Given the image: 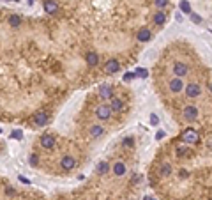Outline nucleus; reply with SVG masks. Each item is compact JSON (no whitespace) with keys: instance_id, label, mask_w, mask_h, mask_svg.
<instances>
[{"instance_id":"f257e3e1","label":"nucleus","mask_w":212,"mask_h":200,"mask_svg":"<svg viewBox=\"0 0 212 200\" xmlns=\"http://www.w3.org/2000/svg\"><path fill=\"white\" fill-rule=\"evenodd\" d=\"M0 200H25V198L21 197L20 191L16 190L14 186H11L7 182V184H4L0 188Z\"/></svg>"},{"instance_id":"f03ea898","label":"nucleus","mask_w":212,"mask_h":200,"mask_svg":"<svg viewBox=\"0 0 212 200\" xmlns=\"http://www.w3.org/2000/svg\"><path fill=\"white\" fill-rule=\"evenodd\" d=\"M32 122H34V126H37V127L46 126V124L50 122V114H48L46 110H39V112H35V114H34Z\"/></svg>"},{"instance_id":"7ed1b4c3","label":"nucleus","mask_w":212,"mask_h":200,"mask_svg":"<svg viewBox=\"0 0 212 200\" xmlns=\"http://www.w3.org/2000/svg\"><path fill=\"white\" fill-rule=\"evenodd\" d=\"M96 115L99 120H110L111 115H113V112H111L110 105H106V103H101V105L96 108Z\"/></svg>"},{"instance_id":"20e7f679","label":"nucleus","mask_w":212,"mask_h":200,"mask_svg":"<svg viewBox=\"0 0 212 200\" xmlns=\"http://www.w3.org/2000/svg\"><path fill=\"white\" fill-rule=\"evenodd\" d=\"M76 165H78V161H76L74 156H71V154H64V156L60 158V168L66 170V172L76 168Z\"/></svg>"},{"instance_id":"39448f33","label":"nucleus","mask_w":212,"mask_h":200,"mask_svg":"<svg viewBox=\"0 0 212 200\" xmlns=\"http://www.w3.org/2000/svg\"><path fill=\"white\" fill-rule=\"evenodd\" d=\"M182 117H184L186 122H194V120L198 119V108L193 106V105H187L184 110H182Z\"/></svg>"},{"instance_id":"423d86ee","label":"nucleus","mask_w":212,"mask_h":200,"mask_svg":"<svg viewBox=\"0 0 212 200\" xmlns=\"http://www.w3.org/2000/svg\"><path fill=\"white\" fill-rule=\"evenodd\" d=\"M184 90H186V96H187V97H191V99L200 97V94H202V87H200V83H196V82L184 85Z\"/></svg>"},{"instance_id":"0eeeda50","label":"nucleus","mask_w":212,"mask_h":200,"mask_svg":"<svg viewBox=\"0 0 212 200\" xmlns=\"http://www.w3.org/2000/svg\"><path fill=\"white\" fill-rule=\"evenodd\" d=\"M182 142L186 144H194V142H200V135L194 127H187L184 133H182Z\"/></svg>"},{"instance_id":"6e6552de","label":"nucleus","mask_w":212,"mask_h":200,"mask_svg":"<svg viewBox=\"0 0 212 200\" xmlns=\"http://www.w3.org/2000/svg\"><path fill=\"white\" fill-rule=\"evenodd\" d=\"M173 74L177 76V78H184L186 74L189 73V66L186 62H180V60H177V62H173Z\"/></svg>"},{"instance_id":"1a4fd4ad","label":"nucleus","mask_w":212,"mask_h":200,"mask_svg":"<svg viewBox=\"0 0 212 200\" xmlns=\"http://www.w3.org/2000/svg\"><path fill=\"white\" fill-rule=\"evenodd\" d=\"M39 144L42 149H55V144H57V138L53 137V135H50V133H44L42 137L39 138Z\"/></svg>"},{"instance_id":"9d476101","label":"nucleus","mask_w":212,"mask_h":200,"mask_svg":"<svg viewBox=\"0 0 212 200\" xmlns=\"http://www.w3.org/2000/svg\"><path fill=\"white\" fill-rule=\"evenodd\" d=\"M104 71L110 74H115L120 71V62L115 59V57H111V59H108L106 60V64H104Z\"/></svg>"},{"instance_id":"9b49d317","label":"nucleus","mask_w":212,"mask_h":200,"mask_svg":"<svg viewBox=\"0 0 212 200\" xmlns=\"http://www.w3.org/2000/svg\"><path fill=\"white\" fill-rule=\"evenodd\" d=\"M168 85H170V90H172L173 94H179V92L184 90V82H182V78H177V76L172 78Z\"/></svg>"},{"instance_id":"f8f14e48","label":"nucleus","mask_w":212,"mask_h":200,"mask_svg":"<svg viewBox=\"0 0 212 200\" xmlns=\"http://www.w3.org/2000/svg\"><path fill=\"white\" fill-rule=\"evenodd\" d=\"M110 101H111V103H110V108H111V112H113V114H120L122 110H124V101H122L120 97L113 96Z\"/></svg>"},{"instance_id":"ddd939ff","label":"nucleus","mask_w":212,"mask_h":200,"mask_svg":"<svg viewBox=\"0 0 212 200\" xmlns=\"http://www.w3.org/2000/svg\"><path fill=\"white\" fill-rule=\"evenodd\" d=\"M113 96L115 94H113V87H111V85L104 83V85L99 87V97H101V99H111Z\"/></svg>"},{"instance_id":"4468645a","label":"nucleus","mask_w":212,"mask_h":200,"mask_svg":"<svg viewBox=\"0 0 212 200\" xmlns=\"http://www.w3.org/2000/svg\"><path fill=\"white\" fill-rule=\"evenodd\" d=\"M89 135H90V138H101L104 135V127L101 124H92V126H89Z\"/></svg>"},{"instance_id":"2eb2a0df","label":"nucleus","mask_w":212,"mask_h":200,"mask_svg":"<svg viewBox=\"0 0 212 200\" xmlns=\"http://www.w3.org/2000/svg\"><path fill=\"white\" fill-rule=\"evenodd\" d=\"M150 37H152V32L147 29V27H143V29H140L138 30V34H136V39L140 42H149L150 41Z\"/></svg>"},{"instance_id":"dca6fc26","label":"nucleus","mask_w":212,"mask_h":200,"mask_svg":"<svg viewBox=\"0 0 212 200\" xmlns=\"http://www.w3.org/2000/svg\"><path fill=\"white\" fill-rule=\"evenodd\" d=\"M44 11H46L48 14H57L59 4H57L55 0H44Z\"/></svg>"},{"instance_id":"f3484780","label":"nucleus","mask_w":212,"mask_h":200,"mask_svg":"<svg viewBox=\"0 0 212 200\" xmlns=\"http://www.w3.org/2000/svg\"><path fill=\"white\" fill-rule=\"evenodd\" d=\"M85 60H87V64H89L90 67H96V66L99 64V55L96 52H89L85 55Z\"/></svg>"},{"instance_id":"a211bd4d","label":"nucleus","mask_w":212,"mask_h":200,"mask_svg":"<svg viewBox=\"0 0 212 200\" xmlns=\"http://www.w3.org/2000/svg\"><path fill=\"white\" fill-rule=\"evenodd\" d=\"M172 172H173L172 165H170V163H166V161H164L163 165H159V170H157V174H159L161 177H168Z\"/></svg>"},{"instance_id":"6ab92c4d","label":"nucleus","mask_w":212,"mask_h":200,"mask_svg":"<svg viewBox=\"0 0 212 200\" xmlns=\"http://www.w3.org/2000/svg\"><path fill=\"white\" fill-rule=\"evenodd\" d=\"M111 170H113V174H115V175H119V177H120V175H126V172H127L126 165H124L122 161H117V163L111 167Z\"/></svg>"},{"instance_id":"aec40b11","label":"nucleus","mask_w":212,"mask_h":200,"mask_svg":"<svg viewBox=\"0 0 212 200\" xmlns=\"http://www.w3.org/2000/svg\"><path fill=\"white\" fill-rule=\"evenodd\" d=\"M164 21H166V14H164V11H157V12L154 14V23H156L157 27H163V25H164Z\"/></svg>"},{"instance_id":"412c9836","label":"nucleus","mask_w":212,"mask_h":200,"mask_svg":"<svg viewBox=\"0 0 212 200\" xmlns=\"http://www.w3.org/2000/svg\"><path fill=\"white\" fill-rule=\"evenodd\" d=\"M110 170H111V167H110V163H108V161H101V163L97 165V174H99V175L108 174Z\"/></svg>"},{"instance_id":"4be33fe9","label":"nucleus","mask_w":212,"mask_h":200,"mask_svg":"<svg viewBox=\"0 0 212 200\" xmlns=\"http://www.w3.org/2000/svg\"><path fill=\"white\" fill-rule=\"evenodd\" d=\"M189 152H191V149L187 147V145H180V147L175 149V154H177L179 158H186V156L189 154Z\"/></svg>"},{"instance_id":"5701e85b","label":"nucleus","mask_w":212,"mask_h":200,"mask_svg":"<svg viewBox=\"0 0 212 200\" xmlns=\"http://www.w3.org/2000/svg\"><path fill=\"white\" fill-rule=\"evenodd\" d=\"M179 7H180V11H182V12H186V14H189V12H191V5H189V2H187V0H180Z\"/></svg>"},{"instance_id":"b1692460","label":"nucleus","mask_w":212,"mask_h":200,"mask_svg":"<svg viewBox=\"0 0 212 200\" xmlns=\"http://www.w3.org/2000/svg\"><path fill=\"white\" fill-rule=\"evenodd\" d=\"M134 76H140V78H147L149 73H147V69H143V67H138L136 71H134Z\"/></svg>"},{"instance_id":"393cba45","label":"nucleus","mask_w":212,"mask_h":200,"mask_svg":"<svg viewBox=\"0 0 212 200\" xmlns=\"http://www.w3.org/2000/svg\"><path fill=\"white\" fill-rule=\"evenodd\" d=\"M154 5H156L157 9H164V7L168 5V0H154Z\"/></svg>"},{"instance_id":"a878e982","label":"nucleus","mask_w":212,"mask_h":200,"mask_svg":"<svg viewBox=\"0 0 212 200\" xmlns=\"http://www.w3.org/2000/svg\"><path fill=\"white\" fill-rule=\"evenodd\" d=\"M189 16H191V21L193 23H196V25H198V23H202V16H200V14H196V12H189Z\"/></svg>"},{"instance_id":"bb28decb","label":"nucleus","mask_w":212,"mask_h":200,"mask_svg":"<svg viewBox=\"0 0 212 200\" xmlns=\"http://www.w3.org/2000/svg\"><path fill=\"white\" fill-rule=\"evenodd\" d=\"M122 144H124V147H133V145H134V138H133V137L124 138V142H122Z\"/></svg>"},{"instance_id":"cd10ccee","label":"nucleus","mask_w":212,"mask_h":200,"mask_svg":"<svg viewBox=\"0 0 212 200\" xmlns=\"http://www.w3.org/2000/svg\"><path fill=\"white\" fill-rule=\"evenodd\" d=\"M30 165L32 167H37L39 165V154H32L30 156Z\"/></svg>"},{"instance_id":"c85d7f7f","label":"nucleus","mask_w":212,"mask_h":200,"mask_svg":"<svg viewBox=\"0 0 212 200\" xmlns=\"http://www.w3.org/2000/svg\"><path fill=\"white\" fill-rule=\"evenodd\" d=\"M150 124H152V126H157V124H159V119H157L156 114H152V115H150Z\"/></svg>"},{"instance_id":"c756f323","label":"nucleus","mask_w":212,"mask_h":200,"mask_svg":"<svg viewBox=\"0 0 212 200\" xmlns=\"http://www.w3.org/2000/svg\"><path fill=\"white\" fill-rule=\"evenodd\" d=\"M133 78H134V73H126L124 74V82H131Z\"/></svg>"},{"instance_id":"7c9ffc66","label":"nucleus","mask_w":212,"mask_h":200,"mask_svg":"<svg viewBox=\"0 0 212 200\" xmlns=\"http://www.w3.org/2000/svg\"><path fill=\"white\" fill-rule=\"evenodd\" d=\"M12 137H14V138H21V137H23V133H21L20 129H16V131H12Z\"/></svg>"},{"instance_id":"2f4dec72","label":"nucleus","mask_w":212,"mask_h":200,"mask_svg":"<svg viewBox=\"0 0 212 200\" xmlns=\"http://www.w3.org/2000/svg\"><path fill=\"white\" fill-rule=\"evenodd\" d=\"M156 138H157V140L164 138V131H157V133H156Z\"/></svg>"},{"instance_id":"473e14b6","label":"nucleus","mask_w":212,"mask_h":200,"mask_svg":"<svg viewBox=\"0 0 212 200\" xmlns=\"http://www.w3.org/2000/svg\"><path fill=\"white\" fill-rule=\"evenodd\" d=\"M187 175H189V174H187L186 170H180V177H187Z\"/></svg>"},{"instance_id":"72a5a7b5","label":"nucleus","mask_w":212,"mask_h":200,"mask_svg":"<svg viewBox=\"0 0 212 200\" xmlns=\"http://www.w3.org/2000/svg\"><path fill=\"white\" fill-rule=\"evenodd\" d=\"M145 200H152V198H149V197H147V198H145Z\"/></svg>"},{"instance_id":"f704fd0d","label":"nucleus","mask_w":212,"mask_h":200,"mask_svg":"<svg viewBox=\"0 0 212 200\" xmlns=\"http://www.w3.org/2000/svg\"><path fill=\"white\" fill-rule=\"evenodd\" d=\"M29 2H34V0H29Z\"/></svg>"},{"instance_id":"c9c22d12","label":"nucleus","mask_w":212,"mask_h":200,"mask_svg":"<svg viewBox=\"0 0 212 200\" xmlns=\"http://www.w3.org/2000/svg\"><path fill=\"white\" fill-rule=\"evenodd\" d=\"M210 90H212V85H210Z\"/></svg>"}]
</instances>
